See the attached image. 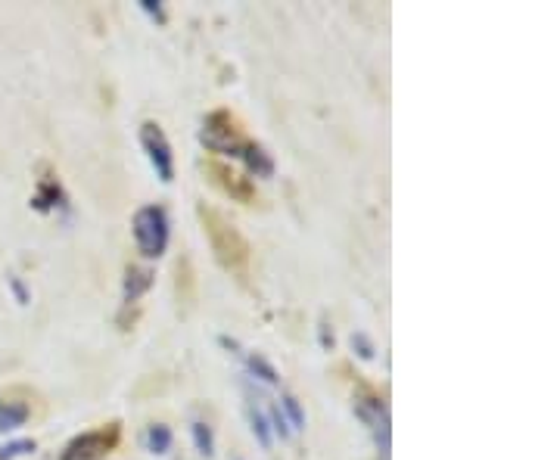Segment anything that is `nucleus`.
<instances>
[{"label":"nucleus","instance_id":"nucleus-13","mask_svg":"<svg viewBox=\"0 0 560 460\" xmlns=\"http://www.w3.org/2000/svg\"><path fill=\"white\" fill-rule=\"evenodd\" d=\"M190 439H193V448L203 457H215V433H212V426L206 420L190 423Z\"/></svg>","mask_w":560,"mask_h":460},{"label":"nucleus","instance_id":"nucleus-8","mask_svg":"<svg viewBox=\"0 0 560 460\" xmlns=\"http://www.w3.org/2000/svg\"><path fill=\"white\" fill-rule=\"evenodd\" d=\"M237 159L246 165V171H249L252 178H271L274 175V159H271V153L265 147H259V143H249L246 140Z\"/></svg>","mask_w":560,"mask_h":460},{"label":"nucleus","instance_id":"nucleus-17","mask_svg":"<svg viewBox=\"0 0 560 460\" xmlns=\"http://www.w3.org/2000/svg\"><path fill=\"white\" fill-rule=\"evenodd\" d=\"M35 451V442H28V439H19V442H10L0 448V460H16V457H25V454H32Z\"/></svg>","mask_w":560,"mask_h":460},{"label":"nucleus","instance_id":"nucleus-7","mask_svg":"<svg viewBox=\"0 0 560 460\" xmlns=\"http://www.w3.org/2000/svg\"><path fill=\"white\" fill-rule=\"evenodd\" d=\"M153 280H156V274H153L150 268L131 265V268L125 271V283H122V305L128 308V305H134L140 296H147L150 286H153Z\"/></svg>","mask_w":560,"mask_h":460},{"label":"nucleus","instance_id":"nucleus-20","mask_svg":"<svg viewBox=\"0 0 560 460\" xmlns=\"http://www.w3.org/2000/svg\"><path fill=\"white\" fill-rule=\"evenodd\" d=\"M318 339H321V349H327V352L333 349V330H330L327 324L318 327Z\"/></svg>","mask_w":560,"mask_h":460},{"label":"nucleus","instance_id":"nucleus-19","mask_svg":"<svg viewBox=\"0 0 560 460\" xmlns=\"http://www.w3.org/2000/svg\"><path fill=\"white\" fill-rule=\"evenodd\" d=\"M10 290H13V296H16L19 305H28V299H32V296H28V290H25V283H22L19 277H10Z\"/></svg>","mask_w":560,"mask_h":460},{"label":"nucleus","instance_id":"nucleus-16","mask_svg":"<svg viewBox=\"0 0 560 460\" xmlns=\"http://www.w3.org/2000/svg\"><path fill=\"white\" fill-rule=\"evenodd\" d=\"M349 345H352V352L361 358V361H374L377 358V345H374V339L368 336V333H352V339H349Z\"/></svg>","mask_w":560,"mask_h":460},{"label":"nucleus","instance_id":"nucleus-5","mask_svg":"<svg viewBox=\"0 0 560 460\" xmlns=\"http://www.w3.org/2000/svg\"><path fill=\"white\" fill-rule=\"evenodd\" d=\"M218 342H221L224 349H228V352L243 364V370H246V377H249V380L265 383V386H280V373H277V367H274L265 355L243 349V345H240L237 339H228V336H221Z\"/></svg>","mask_w":560,"mask_h":460},{"label":"nucleus","instance_id":"nucleus-12","mask_svg":"<svg viewBox=\"0 0 560 460\" xmlns=\"http://www.w3.org/2000/svg\"><path fill=\"white\" fill-rule=\"evenodd\" d=\"M28 405L22 401H0V433H16L28 423Z\"/></svg>","mask_w":560,"mask_h":460},{"label":"nucleus","instance_id":"nucleus-10","mask_svg":"<svg viewBox=\"0 0 560 460\" xmlns=\"http://www.w3.org/2000/svg\"><path fill=\"white\" fill-rule=\"evenodd\" d=\"M32 206H35L38 212H56V209H66V212H69V199H66L63 187L56 184V181H44V184L38 187V196L32 199Z\"/></svg>","mask_w":560,"mask_h":460},{"label":"nucleus","instance_id":"nucleus-9","mask_svg":"<svg viewBox=\"0 0 560 460\" xmlns=\"http://www.w3.org/2000/svg\"><path fill=\"white\" fill-rule=\"evenodd\" d=\"M246 420H249V433H252V439H256V442L262 445V451H271L274 436H271L268 417H265V411H262L252 398H249V405H246Z\"/></svg>","mask_w":560,"mask_h":460},{"label":"nucleus","instance_id":"nucleus-2","mask_svg":"<svg viewBox=\"0 0 560 460\" xmlns=\"http://www.w3.org/2000/svg\"><path fill=\"white\" fill-rule=\"evenodd\" d=\"M352 411H355V417L364 423V429L371 433L380 460H389V451H392V417H389L386 401H383L380 395L361 392V395H355Z\"/></svg>","mask_w":560,"mask_h":460},{"label":"nucleus","instance_id":"nucleus-14","mask_svg":"<svg viewBox=\"0 0 560 460\" xmlns=\"http://www.w3.org/2000/svg\"><path fill=\"white\" fill-rule=\"evenodd\" d=\"M277 408H280V414L287 417V423H290V429H293V436L302 433V429H305V411H302V405H299V398L290 395V392H284V395H280V401H277Z\"/></svg>","mask_w":560,"mask_h":460},{"label":"nucleus","instance_id":"nucleus-11","mask_svg":"<svg viewBox=\"0 0 560 460\" xmlns=\"http://www.w3.org/2000/svg\"><path fill=\"white\" fill-rule=\"evenodd\" d=\"M175 445V433L168 429L165 423H150L147 433H144V448L153 454V457H165Z\"/></svg>","mask_w":560,"mask_h":460},{"label":"nucleus","instance_id":"nucleus-1","mask_svg":"<svg viewBox=\"0 0 560 460\" xmlns=\"http://www.w3.org/2000/svg\"><path fill=\"white\" fill-rule=\"evenodd\" d=\"M131 237L144 258H162L172 237V221L162 206H140L131 218Z\"/></svg>","mask_w":560,"mask_h":460},{"label":"nucleus","instance_id":"nucleus-3","mask_svg":"<svg viewBox=\"0 0 560 460\" xmlns=\"http://www.w3.org/2000/svg\"><path fill=\"white\" fill-rule=\"evenodd\" d=\"M140 147H144V153H147L153 175L162 184H172L175 181V153H172V143H168L165 131L156 122L140 125Z\"/></svg>","mask_w":560,"mask_h":460},{"label":"nucleus","instance_id":"nucleus-6","mask_svg":"<svg viewBox=\"0 0 560 460\" xmlns=\"http://www.w3.org/2000/svg\"><path fill=\"white\" fill-rule=\"evenodd\" d=\"M112 442H116V429H112L109 436L103 433V429L100 433H84V436H78L66 445L60 460H100Z\"/></svg>","mask_w":560,"mask_h":460},{"label":"nucleus","instance_id":"nucleus-15","mask_svg":"<svg viewBox=\"0 0 560 460\" xmlns=\"http://www.w3.org/2000/svg\"><path fill=\"white\" fill-rule=\"evenodd\" d=\"M265 417H268V426H271V436H274V439H280V442H287V439H293V429H290L287 417H284V414H280V408H277V401H274V405H268Z\"/></svg>","mask_w":560,"mask_h":460},{"label":"nucleus","instance_id":"nucleus-18","mask_svg":"<svg viewBox=\"0 0 560 460\" xmlns=\"http://www.w3.org/2000/svg\"><path fill=\"white\" fill-rule=\"evenodd\" d=\"M140 10H144L153 22H165V7L159 0H140Z\"/></svg>","mask_w":560,"mask_h":460},{"label":"nucleus","instance_id":"nucleus-4","mask_svg":"<svg viewBox=\"0 0 560 460\" xmlns=\"http://www.w3.org/2000/svg\"><path fill=\"white\" fill-rule=\"evenodd\" d=\"M200 140L206 143V147L212 153H221V156H240L243 150V137L231 128V119L224 112H212L209 119L203 122V131H200Z\"/></svg>","mask_w":560,"mask_h":460}]
</instances>
